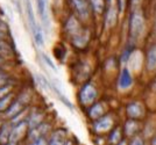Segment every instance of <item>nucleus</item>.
Listing matches in <instances>:
<instances>
[{"mask_svg": "<svg viewBox=\"0 0 156 145\" xmlns=\"http://www.w3.org/2000/svg\"><path fill=\"white\" fill-rule=\"evenodd\" d=\"M71 42L72 44L78 48V49H83L87 46L89 42V32L86 30H82L80 33H78L75 36H71Z\"/></svg>", "mask_w": 156, "mask_h": 145, "instance_id": "obj_6", "label": "nucleus"}, {"mask_svg": "<svg viewBox=\"0 0 156 145\" xmlns=\"http://www.w3.org/2000/svg\"><path fill=\"white\" fill-rule=\"evenodd\" d=\"M151 144L156 145V138H154V139H153V140H151Z\"/></svg>", "mask_w": 156, "mask_h": 145, "instance_id": "obj_28", "label": "nucleus"}, {"mask_svg": "<svg viewBox=\"0 0 156 145\" xmlns=\"http://www.w3.org/2000/svg\"><path fill=\"white\" fill-rule=\"evenodd\" d=\"M42 57H43V59L46 60L47 64H48V65L50 66V67H51L52 70H54V71L56 72V71H57V67H56V66H55V64H54V63L51 62V59H50V58H49V57L47 56L46 53H42Z\"/></svg>", "mask_w": 156, "mask_h": 145, "instance_id": "obj_24", "label": "nucleus"}, {"mask_svg": "<svg viewBox=\"0 0 156 145\" xmlns=\"http://www.w3.org/2000/svg\"><path fill=\"white\" fill-rule=\"evenodd\" d=\"M112 125H113V120L111 116H101V117H99V119L96 120V122H94V124H93V129L98 132H104V131H107V130H110L111 128H112Z\"/></svg>", "mask_w": 156, "mask_h": 145, "instance_id": "obj_5", "label": "nucleus"}, {"mask_svg": "<svg viewBox=\"0 0 156 145\" xmlns=\"http://www.w3.org/2000/svg\"><path fill=\"white\" fill-rule=\"evenodd\" d=\"M147 69L148 71L156 70V44L151 46L147 53Z\"/></svg>", "mask_w": 156, "mask_h": 145, "instance_id": "obj_10", "label": "nucleus"}, {"mask_svg": "<svg viewBox=\"0 0 156 145\" xmlns=\"http://www.w3.org/2000/svg\"><path fill=\"white\" fill-rule=\"evenodd\" d=\"M50 144H64L66 143V133L64 130H57L51 135V138L49 139Z\"/></svg>", "mask_w": 156, "mask_h": 145, "instance_id": "obj_12", "label": "nucleus"}, {"mask_svg": "<svg viewBox=\"0 0 156 145\" xmlns=\"http://www.w3.org/2000/svg\"><path fill=\"white\" fill-rule=\"evenodd\" d=\"M7 88H8V87H7L6 85H5V86H2V89H4V94H2V93H1V94H0V98H1V96H4V95H5V93L7 92V91H6ZM1 92H2V91H1Z\"/></svg>", "mask_w": 156, "mask_h": 145, "instance_id": "obj_27", "label": "nucleus"}, {"mask_svg": "<svg viewBox=\"0 0 156 145\" xmlns=\"http://www.w3.org/2000/svg\"><path fill=\"white\" fill-rule=\"evenodd\" d=\"M143 114V107L139 102H133L127 107V115L130 119H140Z\"/></svg>", "mask_w": 156, "mask_h": 145, "instance_id": "obj_7", "label": "nucleus"}, {"mask_svg": "<svg viewBox=\"0 0 156 145\" xmlns=\"http://www.w3.org/2000/svg\"><path fill=\"white\" fill-rule=\"evenodd\" d=\"M120 137H121V136H120V130L117 128L114 131L111 133L110 140L112 143H119V138H120Z\"/></svg>", "mask_w": 156, "mask_h": 145, "instance_id": "obj_23", "label": "nucleus"}, {"mask_svg": "<svg viewBox=\"0 0 156 145\" xmlns=\"http://www.w3.org/2000/svg\"><path fill=\"white\" fill-rule=\"evenodd\" d=\"M132 84H133V79H132L129 70H128V69H124V70L121 71L120 78H119V86H120V88L126 89V88L130 87Z\"/></svg>", "mask_w": 156, "mask_h": 145, "instance_id": "obj_9", "label": "nucleus"}, {"mask_svg": "<svg viewBox=\"0 0 156 145\" xmlns=\"http://www.w3.org/2000/svg\"><path fill=\"white\" fill-rule=\"evenodd\" d=\"M2 60H4V59H2V58H1V57H0V63H2Z\"/></svg>", "mask_w": 156, "mask_h": 145, "instance_id": "obj_32", "label": "nucleus"}, {"mask_svg": "<svg viewBox=\"0 0 156 145\" xmlns=\"http://www.w3.org/2000/svg\"><path fill=\"white\" fill-rule=\"evenodd\" d=\"M154 88L156 89V80H155V83H154Z\"/></svg>", "mask_w": 156, "mask_h": 145, "instance_id": "obj_30", "label": "nucleus"}, {"mask_svg": "<svg viewBox=\"0 0 156 145\" xmlns=\"http://www.w3.org/2000/svg\"><path fill=\"white\" fill-rule=\"evenodd\" d=\"M22 109H23V103L20 100H15L13 102H11V105L8 106V108L6 109V115L15 117L22 112Z\"/></svg>", "mask_w": 156, "mask_h": 145, "instance_id": "obj_8", "label": "nucleus"}, {"mask_svg": "<svg viewBox=\"0 0 156 145\" xmlns=\"http://www.w3.org/2000/svg\"><path fill=\"white\" fill-rule=\"evenodd\" d=\"M75 12L82 20H86L90 15V9H89V4L86 0H70Z\"/></svg>", "mask_w": 156, "mask_h": 145, "instance_id": "obj_4", "label": "nucleus"}, {"mask_svg": "<svg viewBox=\"0 0 156 145\" xmlns=\"http://www.w3.org/2000/svg\"><path fill=\"white\" fill-rule=\"evenodd\" d=\"M155 30H156V15H155Z\"/></svg>", "mask_w": 156, "mask_h": 145, "instance_id": "obj_31", "label": "nucleus"}, {"mask_svg": "<svg viewBox=\"0 0 156 145\" xmlns=\"http://www.w3.org/2000/svg\"><path fill=\"white\" fill-rule=\"evenodd\" d=\"M26 129H27V122H22V121L19 122L15 126H13L11 129L8 143H11V144L19 143L20 140L22 139V137H23V135L26 133Z\"/></svg>", "mask_w": 156, "mask_h": 145, "instance_id": "obj_3", "label": "nucleus"}, {"mask_svg": "<svg viewBox=\"0 0 156 145\" xmlns=\"http://www.w3.org/2000/svg\"><path fill=\"white\" fill-rule=\"evenodd\" d=\"M36 1H37L40 16H42L46 20V0H36Z\"/></svg>", "mask_w": 156, "mask_h": 145, "instance_id": "obj_22", "label": "nucleus"}, {"mask_svg": "<svg viewBox=\"0 0 156 145\" xmlns=\"http://www.w3.org/2000/svg\"><path fill=\"white\" fill-rule=\"evenodd\" d=\"M105 113V109L103 105L101 103H97V105H94L92 108H90V110H89V115H90V117L93 120H97L99 117H101L103 115H104Z\"/></svg>", "mask_w": 156, "mask_h": 145, "instance_id": "obj_14", "label": "nucleus"}, {"mask_svg": "<svg viewBox=\"0 0 156 145\" xmlns=\"http://www.w3.org/2000/svg\"><path fill=\"white\" fill-rule=\"evenodd\" d=\"M105 22L108 27H113L117 23V9H115V7H110L107 9Z\"/></svg>", "mask_w": 156, "mask_h": 145, "instance_id": "obj_13", "label": "nucleus"}, {"mask_svg": "<svg viewBox=\"0 0 156 145\" xmlns=\"http://www.w3.org/2000/svg\"><path fill=\"white\" fill-rule=\"evenodd\" d=\"M66 28H68V33L70 34V36H75L77 35L78 33H80L83 29L79 27V23L78 21L76 20L75 16H71L69 21H68V25H66Z\"/></svg>", "mask_w": 156, "mask_h": 145, "instance_id": "obj_11", "label": "nucleus"}, {"mask_svg": "<svg viewBox=\"0 0 156 145\" xmlns=\"http://www.w3.org/2000/svg\"><path fill=\"white\" fill-rule=\"evenodd\" d=\"M11 98H12V95H11V94H8V95H4V96H1V98H0V110H2V109H7V108H8V106L11 105Z\"/></svg>", "mask_w": 156, "mask_h": 145, "instance_id": "obj_21", "label": "nucleus"}, {"mask_svg": "<svg viewBox=\"0 0 156 145\" xmlns=\"http://www.w3.org/2000/svg\"><path fill=\"white\" fill-rule=\"evenodd\" d=\"M25 4H26V11H27V16H28V20L30 23V28H32V32L37 27L36 25V21H35V16L33 13V8L32 4H30V0H25Z\"/></svg>", "mask_w": 156, "mask_h": 145, "instance_id": "obj_15", "label": "nucleus"}, {"mask_svg": "<svg viewBox=\"0 0 156 145\" xmlns=\"http://www.w3.org/2000/svg\"><path fill=\"white\" fill-rule=\"evenodd\" d=\"M140 2H141V0H133V8H136L139 5H140Z\"/></svg>", "mask_w": 156, "mask_h": 145, "instance_id": "obj_26", "label": "nucleus"}, {"mask_svg": "<svg viewBox=\"0 0 156 145\" xmlns=\"http://www.w3.org/2000/svg\"><path fill=\"white\" fill-rule=\"evenodd\" d=\"M143 27H144V20H143L142 13L141 12H134L133 15H132L129 25L130 37L134 41L141 35L143 30Z\"/></svg>", "mask_w": 156, "mask_h": 145, "instance_id": "obj_1", "label": "nucleus"}, {"mask_svg": "<svg viewBox=\"0 0 156 145\" xmlns=\"http://www.w3.org/2000/svg\"><path fill=\"white\" fill-rule=\"evenodd\" d=\"M130 144H139V145H141V144H143V139H141V138H135V139H133L132 142H130Z\"/></svg>", "mask_w": 156, "mask_h": 145, "instance_id": "obj_25", "label": "nucleus"}, {"mask_svg": "<svg viewBox=\"0 0 156 145\" xmlns=\"http://www.w3.org/2000/svg\"><path fill=\"white\" fill-rule=\"evenodd\" d=\"M9 133H11L9 125L4 124L1 128H0V143H8Z\"/></svg>", "mask_w": 156, "mask_h": 145, "instance_id": "obj_18", "label": "nucleus"}, {"mask_svg": "<svg viewBox=\"0 0 156 145\" xmlns=\"http://www.w3.org/2000/svg\"><path fill=\"white\" fill-rule=\"evenodd\" d=\"M137 126H139L137 122H135L134 119H132V121H128V122L126 123V125H125V133H126L127 136H129V137L133 136V135L136 132L137 129H139Z\"/></svg>", "mask_w": 156, "mask_h": 145, "instance_id": "obj_16", "label": "nucleus"}, {"mask_svg": "<svg viewBox=\"0 0 156 145\" xmlns=\"http://www.w3.org/2000/svg\"><path fill=\"white\" fill-rule=\"evenodd\" d=\"M42 122V115L40 114V113H36L34 112L30 115V120H29V125H30V128H35V126H37Z\"/></svg>", "mask_w": 156, "mask_h": 145, "instance_id": "obj_19", "label": "nucleus"}, {"mask_svg": "<svg viewBox=\"0 0 156 145\" xmlns=\"http://www.w3.org/2000/svg\"><path fill=\"white\" fill-rule=\"evenodd\" d=\"M33 36H34V40H35L37 46H43V35H42L41 27L37 26L33 30Z\"/></svg>", "mask_w": 156, "mask_h": 145, "instance_id": "obj_20", "label": "nucleus"}, {"mask_svg": "<svg viewBox=\"0 0 156 145\" xmlns=\"http://www.w3.org/2000/svg\"><path fill=\"white\" fill-rule=\"evenodd\" d=\"M97 98V89L96 87L91 84H86L82 87L80 92H79V100L84 106L91 105L92 102Z\"/></svg>", "mask_w": 156, "mask_h": 145, "instance_id": "obj_2", "label": "nucleus"}, {"mask_svg": "<svg viewBox=\"0 0 156 145\" xmlns=\"http://www.w3.org/2000/svg\"><path fill=\"white\" fill-rule=\"evenodd\" d=\"M1 39H2V34H1V32H0V43H1Z\"/></svg>", "mask_w": 156, "mask_h": 145, "instance_id": "obj_29", "label": "nucleus"}, {"mask_svg": "<svg viewBox=\"0 0 156 145\" xmlns=\"http://www.w3.org/2000/svg\"><path fill=\"white\" fill-rule=\"evenodd\" d=\"M90 4L98 15L103 14L105 9V0H90Z\"/></svg>", "mask_w": 156, "mask_h": 145, "instance_id": "obj_17", "label": "nucleus"}]
</instances>
